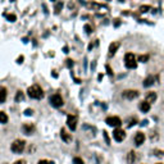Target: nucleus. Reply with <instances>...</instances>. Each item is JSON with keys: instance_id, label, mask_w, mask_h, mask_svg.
Segmentation results:
<instances>
[{"instance_id": "f257e3e1", "label": "nucleus", "mask_w": 164, "mask_h": 164, "mask_svg": "<svg viewBox=\"0 0 164 164\" xmlns=\"http://www.w3.org/2000/svg\"><path fill=\"white\" fill-rule=\"evenodd\" d=\"M27 94H28V96L31 97V99L40 100L44 97V91L39 85H32V86H30L28 90H27Z\"/></svg>"}, {"instance_id": "f03ea898", "label": "nucleus", "mask_w": 164, "mask_h": 164, "mask_svg": "<svg viewBox=\"0 0 164 164\" xmlns=\"http://www.w3.org/2000/svg\"><path fill=\"white\" fill-rule=\"evenodd\" d=\"M24 147H26V142H24L23 140H21V138H17V140H14L10 145V150H12L14 154H21V153H23Z\"/></svg>"}, {"instance_id": "7ed1b4c3", "label": "nucleus", "mask_w": 164, "mask_h": 164, "mask_svg": "<svg viewBox=\"0 0 164 164\" xmlns=\"http://www.w3.org/2000/svg\"><path fill=\"white\" fill-rule=\"evenodd\" d=\"M124 64L128 69H135L137 67V58L132 53H127L124 55Z\"/></svg>"}, {"instance_id": "20e7f679", "label": "nucleus", "mask_w": 164, "mask_h": 164, "mask_svg": "<svg viewBox=\"0 0 164 164\" xmlns=\"http://www.w3.org/2000/svg\"><path fill=\"white\" fill-rule=\"evenodd\" d=\"M105 122H106V124L108 126H112V127H116V128H118L119 126L122 124V119L119 118V117H117V116L108 117V118L105 119Z\"/></svg>"}, {"instance_id": "39448f33", "label": "nucleus", "mask_w": 164, "mask_h": 164, "mask_svg": "<svg viewBox=\"0 0 164 164\" xmlns=\"http://www.w3.org/2000/svg\"><path fill=\"white\" fill-rule=\"evenodd\" d=\"M50 104L54 106V108H60L63 105V99L59 94H54L50 96Z\"/></svg>"}, {"instance_id": "423d86ee", "label": "nucleus", "mask_w": 164, "mask_h": 164, "mask_svg": "<svg viewBox=\"0 0 164 164\" xmlns=\"http://www.w3.org/2000/svg\"><path fill=\"white\" fill-rule=\"evenodd\" d=\"M138 95H140V92L136 91V90H124V91L122 92V96L127 100L136 99V97H138Z\"/></svg>"}, {"instance_id": "0eeeda50", "label": "nucleus", "mask_w": 164, "mask_h": 164, "mask_svg": "<svg viewBox=\"0 0 164 164\" xmlns=\"http://www.w3.org/2000/svg\"><path fill=\"white\" fill-rule=\"evenodd\" d=\"M113 138L117 141V142H121L126 138V132L122 130V128H116V130L113 131Z\"/></svg>"}, {"instance_id": "6e6552de", "label": "nucleus", "mask_w": 164, "mask_h": 164, "mask_svg": "<svg viewBox=\"0 0 164 164\" xmlns=\"http://www.w3.org/2000/svg\"><path fill=\"white\" fill-rule=\"evenodd\" d=\"M67 126L69 127L71 131H75L76 128H77V117L68 116L67 117Z\"/></svg>"}, {"instance_id": "1a4fd4ad", "label": "nucleus", "mask_w": 164, "mask_h": 164, "mask_svg": "<svg viewBox=\"0 0 164 164\" xmlns=\"http://www.w3.org/2000/svg\"><path fill=\"white\" fill-rule=\"evenodd\" d=\"M22 131H23L24 135H32L35 132V126L32 123H24L22 126Z\"/></svg>"}, {"instance_id": "9d476101", "label": "nucleus", "mask_w": 164, "mask_h": 164, "mask_svg": "<svg viewBox=\"0 0 164 164\" xmlns=\"http://www.w3.org/2000/svg\"><path fill=\"white\" fill-rule=\"evenodd\" d=\"M86 8H89V9H92V10H99V9H104L105 8V5L103 4H99V3H87Z\"/></svg>"}, {"instance_id": "9b49d317", "label": "nucleus", "mask_w": 164, "mask_h": 164, "mask_svg": "<svg viewBox=\"0 0 164 164\" xmlns=\"http://www.w3.org/2000/svg\"><path fill=\"white\" fill-rule=\"evenodd\" d=\"M119 45H121L119 42H112L110 45H109V56H113L114 54L118 51Z\"/></svg>"}, {"instance_id": "f8f14e48", "label": "nucleus", "mask_w": 164, "mask_h": 164, "mask_svg": "<svg viewBox=\"0 0 164 164\" xmlns=\"http://www.w3.org/2000/svg\"><path fill=\"white\" fill-rule=\"evenodd\" d=\"M145 141V135L142 132H137L135 135V144L137 145V146H140V145H142Z\"/></svg>"}, {"instance_id": "ddd939ff", "label": "nucleus", "mask_w": 164, "mask_h": 164, "mask_svg": "<svg viewBox=\"0 0 164 164\" xmlns=\"http://www.w3.org/2000/svg\"><path fill=\"white\" fill-rule=\"evenodd\" d=\"M157 100V94H155L154 91H150L146 94V97H145V101H147L149 104H153Z\"/></svg>"}, {"instance_id": "4468645a", "label": "nucleus", "mask_w": 164, "mask_h": 164, "mask_svg": "<svg viewBox=\"0 0 164 164\" xmlns=\"http://www.w3.org/2000/svg\"><path fill=\"white\" fill-rule=\"evenodd\" d=\"M60 136H62V140L64 141V142H71V141H72V136H71V133H68L64 128L60 131Z\"/></svg>"}, {"instance_id": "2eb2a0df", "label": "nucleus", "mask_w": 164, "mask_h": 164, "mask_svg": "<svg viewBox=\"0 0 164 164\" xmlns=\"http://www.w3.org/2000/svg\"><path fill=\"white\" fill-rule=\"evenodd\" d=\"M83 131H87V133H90V136H91V137H94L95 136V133H96V128L95 127H92V126H90V124H83Z\"/></svg>"}, {"instance_id": "dca6fc26", "label": "nucleus", "mask_w": 164, "mask_h": 164, "mask_svg": "<svg viewBox=\"0 0 164 164\" xmlns=\"http://www.w3.org/2000/svg\"><path fill=\"white\" fill-rule=\"evenodd\" d=\"M154 82H155V77L154 76H149V77H146L144 80V87H150V86H153L154 85Z\"/></svg>"}, {"instance_id": "f3484780", "label": "nucleus", "mask_w": 164, "mask_h": 164, "mask_svg": "<svg viewBox=\"0 0 164 164\" xmlns=\"http://www.w3.org/2000/svg\"><path fill=\"white\" fill-rule=\"evenodd\" d=\"M150 108H151V104H149L147 101H141L140 103V110L142 112V113H147V112L150 110Z\"/></svg>"}, {"instance_id": "a211bd4d", "label": "nucleus", "mask_w": 164, "mask_h": 164, "mask_svg": "<svg viewBox=\"0 0 164 164\" xmlns=\"http://www.w3.org/2000/svg\"><path fill=\"white\" fill-rule=\"evenodd\" d=\"M7 97H8V91H7V89H5V87H1V89H0V104L5 103Z\"/></svg>"}, {"instance_id": "6ab92c4d", "label": "nucleus", "mask_w": 164, "mask_h": 164, "mask_svg": "<svg viewBox=\"0 0 164 164\" xmlns=\"http://www.w3.org/2000/svg\"><path fill=\"white\" fill-rule=\"evenodd\" d=\"M127 162H128V164H135V162H136V153L135 151H130V153H128Z\"/></svg>"}, {"instance_id": "aec40b11", "label": "nucleus", "mask_w": 164, "mask_h": 164, "mask_svg": "<svg viewBox=\"0 0 164 164\" xmlns=\"http://www.w3.org/2000/svg\"><path fill=\"white\" fill-rule=\"evenodd\" d=\"M126 122H127L128 127H133V126L137 123V118H136V117H130V118H127V121Z\"/></svg>"}, {"instance_id": "412c9836", "label": "nucleus", "mask_w": 164, "mask_h": 164, "mask_svg": "<svg viewBox=\"0 0 164 164\" xmlns=\"http://www.w3.org/2000/svg\"><path fill=\"white\" fill-rule=\"evenodd\" d=\"M63 1H58V4L55 5V8H54V13H55V14H59V13L62 12V9H63Z\"/></svg>"}, {"instance_id": "4be33fe9", "label": "nucleus", "mask_w": 164, "mask_h": 164, "mask_svg": "<svg viewBox=\"0 0 164 164\" xmlns=\"http://www.w3.org/2000/svg\"><path fill=\"white\" fill-rule=\"evenodd\" d=\"M8 116H7V113H4V112H0V123L1 124H5V123L8 122Z\"/></svg>"}, {"instance_id": "5701e85b", "label": "nucleus", "mask_w": 164, "mask_h": 164, "mask_svg": "<svg viewBox=\"0 0 164 164\" xmlns=\"http://www.w3.org/2000/svg\"><path fill=\"white\" fill-rule=\"evenodd\" d=\"M23 99H24V94H23L22 91H18V92H17V95H15V97H14L15 103H19V101H22Z\"/></svg>"}, {"instance_id": "b1692460", "label": "nucleus", "mask_w": 164, "mask_h": 164, "mask_svg": "<svg viewBox=\"0 0 164 164\" xmlns=\"http://www.w3.org/2000/svg\"><path fill=\"white\" fill-rule=\"evenodd\" d=\"M149 60V55H138L137 58V62H141V63H146Z\"/></svg>"}, {"instance_id": "393cba45", "label": "nucleus", "mask_w": 164, "mask_h": 164, "mask_svg": "<svg viewBox=\"0 0 164 164\" xmlns=\"http://www.w3.org/2000/svg\"><path fill=\"white\" fill-rule=\"evenodd\" d=\"M150 9H151V7H149V5H141L140 7V13H146V12H149Z\"/></svg>"}, {"instance_id": "a878e982", "label": "nucleus", "mask_w": 164, "mask_h": 164, "mask_svg": "<svg viewBox=\"0 0 164 164\" xmlns=\"http://www.w3.org/2000/svg\"><path fill=\"white\" fill-rule=\"evenodd\" d=\"M7 19L9 22H15L17 21V15L15 14H7Z\"/></svg>"}, {"instance_id": "bb28decb", "label": "nucleus", "mask_w": 164, "mask_h": 164, "mask_svg": "<svg viewBox=\"0 0 164 164\" xmlns=\"http://www.w3.org/2000/svg\"><path fill=\"white\" fill-rule=\"evenodd\" d=\"M85 32H86V34H91L92 32V27L90 26V24H86V26H85Z\"/></svg>"}, {"instance_id": "cd10ccee", "label": "nucleus", "mask_w": 164, "mask_h": 164, "mask_svg": "<svg viewBox=\"0 0 164 164\" xmlns=\"http://www.w3.org/2000/svg\"><path fill=\"white\" fill-rule=\"evenodd\" d=\"M73 164H85L83 163V160L81 159V158H75V159H73Z\"/></svg>"}, {"instance_id": "c85d7f7f", "label": "nucleus", "mask_w": 164, "mask_h": 164, "mask_svg": "<svg viewBox=\"0 0 164 164\" xmlns=\"http://www.w3.org/2000/svg\"><path fill=\"white\" fill-rule=\"evenodd\" d=\"M39 164H54V162H50V160H45V159H42V160H40Z\"/></svg>"}, {"instance_id": "c756f323", "label": "nucleus", "mask_w": 164, "mask_h": 164, "mask_svg": "<svg viewBox=\"0 0 164 164\" xmlns=\"http://www.w3.org/2000/svg\"><path fill=\"white\" fill-rule=\"evenodd\" d=\"M105 69H106V72H108V73H109V76H113V72H112V68H110V67H109V65H108V64H106V65H105Z\"/></svg>"}, {"instance_id": "7c9ffc66", "label": "nucleus", "mask_w": 164, "mask_h": 164, "mask_svg": "<svg viewBox=\"0 0 164 164\" xmlns=\"http://www.w3.org/2000/svg\"><path fill=\"white\" fill-rule=\"evenodd\" d=\"M103 133H104V138H105L106 144H108V145H109V144H110V140H109V136H108V135H106V132H105V131H104V132H103Z\"/></svg>"}, {"instance_id": "2f4dec72", "label": "nucleus", "mask_w": 164, "mask_h": 164, "mask_svg": "<svg viewBox=\"0 0 164 164\" xmlns=\"http://www.w3.org/2000/svg\"><path fill=\"white\" fill-rule=\"evenodd\" d=\"M72 65H73V60H72V59H68V60H67V67L72 68Z\"/></svg>"}, {"instance_id": "473e14b6", "label": "nucleus", "mask_w": 164, "mask_h": 164, "mask_svg": "<svg viewBox=\"0 0 164 164\" xmlns=\"http://www.w3.org/2000/svg\"><path fill=\"white\" fill-rule=\"evenodd\" d=\"M13 164H27L26 160H23V159H19V160H17V162H14Z\"/></svg>"}, {"instance_id": "72a5a7b5", "label": "nucleus", "mask_w": 164, "mask_h": 164, "mask_svg": "<svg viewBox=\"0 0 164 164\" xmlns=\"http://www.w3.org/2000/svg\"><path fill=\"white\" fill-rule=\"evenodd\" d=\"M24 114H26V116H32V109H26Z\"/></svg>"}, {"instance_id": "f704fd0d", "label": "nucleus", "mask_w": 164, "mask_h": 164, "mask_svg": "<svg viewBox=\"0 0 164 164\" xmlns=\"http://www.w3.org/2000/svg\"><path fill=\"white\" fill-rule=\"evenodd\" d=\"M22 60H23V56H19V58L17 59V63H18V64H21V63H22Z\"/></svg>"}, {"instance_id": "c9c22d12", "label": "nucleus", "mask_w": 164, "mask_h": 164, "mask_svg": "<svg viewBox=\"0 0 164 164\" xmlns=\"http://www.w3.org/2000/svg\"><path fill=\"white\" fill-rule=\"evenodd\" d=\"M157 164H162V163H157Z\"/></svg>"}, {"instance_id": "e433bc0d", "label": "nucleus", "mask_w": 164, "mask_h": 164, "mask_svg": "<svg viewBox=\"0 0 164 164\" xmlns=\"http://www.w3.org/2000/svg\"><path fill=\"white\" fill-rule=\"evenodd\" d=\"M10 1H14V0H10Z\"/></svg>"}]
</instances>
